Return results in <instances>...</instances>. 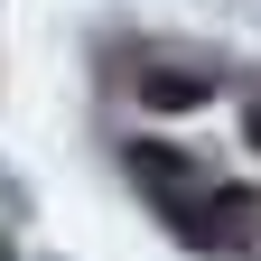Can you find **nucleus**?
<instances>
[{
	"label": "nucleus",
	"instance_id": "f257e3e1",
	"mask_svg": "<svg viewBox=\"0 0 261 261\" xmlns=\"http://www.w3.org/2000/svg\"><path fill=\"white\" fill-rule=\"evenodd\" d=\"M121 168L140 177L149 196H168V205H187V187H196V159L168 149V140H130V149H121Z\"/></svg>",
	"mask_w": 261,
	"mask_h": 261
},
{
	"label": "nucleus",
	"instance_id": "f03ea898",
	"mask_svg": "<svg viewBox=\"0 0 261 261\" xmlns=\"http://www.w3.org/2000/svg\"><path fill=\"white\" fill-rule=\"evenodd\" d=\"M205 93H215L205 65H140V103H149V112H196Z\"/></svg>",
	"mask_w": 261,
	"mask_h": 261
},
{
	"label": "nucleus",
	"instance_id": "7ed1b4c3",
	"mask_svg": "<svg viewBox=\"0 0 261 261\" xmlns=\"http://www.w3.org/2000/svg\"><path fill=\"white\" fill-rule=\"evenodd\" d=\"M243 140H252V149H261V93H252V112H243Z\"/></svg>",
	"mask_w": 261,
	"mask_h": 261
}]
</instances>
